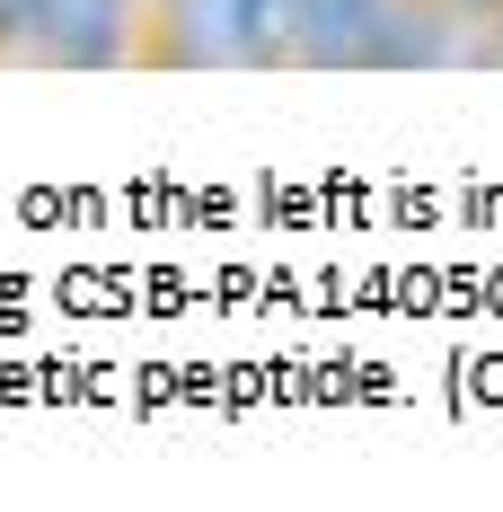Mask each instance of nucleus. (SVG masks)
Here are the masks:
<instances>
[{
	"mask_svg": "<svg viewBox=\"0 0 503 512\" xmlns=\"http://www.w3.org/2000/svg\"><path fill=\"white\" fill-rule=\"evenodd\" d=\"M301 0H151V53L168 71H274L292 62Z\"/></svg>",
	"mask_w": 503,
	"mask_h": 512,
	"instance_id": "1",
	"label": "nucleus"
},
{
	"mask_svg": "<svg viewBox=\"0 0 503 512\" xmlns=\"http://www.w3.org/2000/svg\"><path fill=\"white\" fill-rule=\"evenodd\" d=\"M133 53H151V0H45L18 62L45 71H124Z\"/></svg>",
	"mask_w": 503,
	"mask_h": 512,
	"instance_id": "2",
	"label": "nucleus"
},
{
	"mask_svg": "<svg viewBox=\"0 0 503 512\" xmlns=\"http://www.w3.org/2000/svg\"><path fill=\"white\" fill-rule=\"evenodd\" d=\"M451 62H486V27H468L442 0H398L371 45V71H451Z\"/></svg>",
	"mask_w": 503,
	"mask_h": 512,
	"instance_id": "3",
	"label": "nucleus"
},
{
	"mask_svg": "<svg viewBox=\"0 0 503 512\" xmlns=\"http://www.w3.org/2000/svg\"><path fill=\"white\" fill-rule=\"evenodd\" d=\"M389 9H398V0H301L292 62H301V71H371V45H380Z\"/></svg>",
	"mask_w": 503,
	"mask_h": 512,
	"instance_id": "4",
	"label": "nucleus"
},
{
	"mask_svg": "<svg viewBox=\"0 0 503 512\" xmlns=\"http://www.w3.org/2000/svg\"><path fill=\"white\" fill-rule=\"evenodd\" d=\"M36 9H45V0H0V62H18L27 27H36Z\"/></svg>",
	"mask_w": 503,
	"mask_h": 512,
	"instance_id": "5",
	"label": "nucleus"
},
{
	"mask_svg": "<svg viewBox=\"0 0 503 512\" xmlns=\"http://www.w3.org/2000/svg\"><path fill=\"white\" fill-rule=\"evenodd\" d=\"M442 9H459L468 27H495V9H503V0H442Z\"/></svg>",
	"mask_w": 503,
	"mask_h": 512,
	"instance_id": "6",
	"label": "nucleus"
},
{
	"mask_svg": "<svg viewBox=\"0 0 503 512\" xmlns=\"http://www.w3.org/2000/svg\"><path fill=\"white\" fill-rule=\"evenodd\" d=\"M486 62H503V9H495V27H486Z\"/></svg>",
	"mask_w": 503,
	"mask_h": 512,
	"instance_id": "7",
	"label": "nucleus"
}]
</instances>
